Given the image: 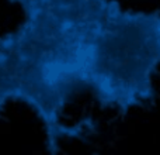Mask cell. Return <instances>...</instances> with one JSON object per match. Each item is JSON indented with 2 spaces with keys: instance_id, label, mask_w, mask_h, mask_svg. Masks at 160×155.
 <instances>
[{
  "instance_id": "6da1fadb",
  "label": "cell",
  "mask_w": 160,
  "mask_h": 155,
  "mask_svg": "<svg viewBox=\"0 0 160 155\" xmlns=\"http://www.w3.org/2000/svg\"><path fill=\"white\" fill-rule=\"evenodd\" d=\"M8 2L21 4L25 21L0 37V111L10 99L30 104L56 152L61 140L94 133L91 119L69 127L62 113L78 92L94 90L102 44L122 7L117 0Z\"/></svg>"
}]
</instances>
